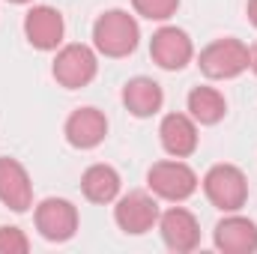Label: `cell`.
I'll return each instance as SVG.
<instances>
[{
	"label": "cell",
	"instance_id": "cell-1",
	"mask_svg": "<svg viewBox=\"0 0 257 254\" xmlns=\"http://www.w3.org/2000/svg\"><path fill=\"white\" fill-rule=\"evenodd\" d=\"M141 42V27L126 9H108L93 21V48L111 60L128 57Z\"/></svg>",
	"mask_w": 257,
	"mask_h": 254
},
{
	"label": "cell",
	"instance_id": "cell-2",
	"mask_svg": "<svg viewBox=\"0 0 257 254\" xmlns=\"http://www.w3.org/2000/svg\"><path fill=\"white\" fill-rule=\"evenodd\" d=\"M203 194L206 200L221 209V212H239L248 200V180L245 174L236 168V165H212L206 174H203Z\"/></svg>",
	"mask_w": 257,
	"mask_h": 254
},
{
	"label": "cell",
	"instance_id": "cell-18",
	"mask_svg": "<svg viewBox=\"0 0 257 254\" xmlns=\"http://www.w3.org/2000/svg\"><path fill=\"white\" fill-rule=\"evenodd\" d=\"M132 6L147 21H168L171 15H177L180 0H132Z\"/></svg>",
	"mask_w": 257,
	"mask_h": 254
},
{
	"label": "cell",
	"instance_id": "cell-20",
	"mask_svg": "<svg viewBox=\"0 0 257 254\" xmlns=\"http://www.w3.org/2000/svg\"><path fill=\"white\" fill-rule=\"evenodd\" d=\"M245 12H248V21L257 27V0H248V6H245Z\"/></svg>",
	"mask_w": 257,
	"mask_h": 254
},
{
	"label": "cell",
	"instance_id": "cell-14",
	"mask_svg": "<svg viewBox=\"0 0 257 254\" xmlns=\"http://www.w3.org/2000/svg\"><path fill=\"white\" fill-rule=\"evenodd\" d=\"M123 105H126V111L132 117L147 120V117H153V114L162 111L165 90H162L159 81H153L147 75H135V78H128L126 87H123Z\"/></svg>",
	"mask_w": 257,
	"mask_h": 254
},
{
	"label": "cell",
	"instance_id": "cell-22",
	"mask_svg": "<svg viewBox=\"0 0 257 254\" xmlns=\"http://www.w3.org/2000/svg\"><path fill=\"white\" fill-rule=\"evenodd\" d=\"M6 3H18L21 6V3H30V0H6Z\"/></svg>",
	"mask_w": 257,
	"mask_h": 254
},
{
	"label": "cell",
	"instance_id": "cell-19",
	"mask_svg": "<svg viewBox=\"0 0 257 254\" xmlns=\"http://www.w3.org/2000/svg\"><path fill=\"white\" fill-rule=\"evenodd\" d=\"M27 251H30L27 233L15 224H3L0 227V254H27Z\"/></svg>",
	"mask_w": 257,
	"mask_h": 254
},
{
	"label": "cell",
	"instance_id": "cell-10",
	"mask_svg": "<svg viewBox=\"0 0 257 254\" xmlns=\"http://www.w3.org/2000/svg\"><path fill=\"white\" fill-rule=\"evenodd\" d=\"M159 233L165 245L177 254H189L200 245V224L186 206H171L159 215Z\"/></svg>",
	"mask_w": 257,
	"mask_h": 254
},
{
	"label": "cell",
	"instance_id": "cell-5",
	"mask_svg": "<svg viewBox=\"0 0 257 254\" xmlns=\"http://www.w3.org/2000/svg\"><path fill=\"white\" fill-rule=\"evenodd\" d=\"M51 75L66 90H81V87H87L99 75V51L84 45V42L63 45L57 51V57H54Z\"/></svg>",
	"mask_w": 257,
	"mask_h": 254
},
{
	"label": "cell",
	"instance_id": "cell-6",
	"mask_svg": "<svg viewBox=\"0 0 257 254\" xmlns=\"http://www.w3.org/2000/svg\"><path fill=\"white\" fill-rule=\"evenodd\" d=\"M159 200L153 191H128L117 197V206H114V221L117 227L128 233V236H144L150 233L156 224H159Z\"/></svg>",
	"mask_w": 257,
	"mask_h": 254
},
{
	"label": "cell",
	"instance_id": "cell-11",
	"mask_svg": "<svg viewBox=\"0 0 257 254\" xmlns=\"http://www.w3.org/2000/svg\"><path fill=\"white\" fill-rule=\"evenodd\" d=\"M0 203L12 212H27L33 206L30 174L12 156H0Z\"/></svg>",
	"mask_w": 257,
	"mask_h": 254
},
{
	"label": "cell",
	"instance_id": "cell-17",
	"mask_svg": "<svg viewBox=\"0 0 257 254\" xmlns=\"http://www.w3.org/2000/svg\"><path fill=\"white\" fill-rule=\"evenodd\" d=\"M186 108L197 126H215L227 114V102L215 87H194L186 99Z\"/></svg>",
	"mask_w": 257,
	"mask_h": 254
},
{
	"label": "cell",
	"instance_id": "cell-7",
	"mask_svg": "<svg viewBox=\"0 0 257 254\" xmlns=\"http://www.w3.org/2000/svg\"><path fill=\"white\" fill-rule=\"evenodd\" d=\"M36 230L48 242H69L78 233V206L66 197H45L33 212Z\"/></svg>",
	"mask_w": 257,
	"mask_h": 254
},
{
	"label": "cell",
	"instance_id": "cell-13",
	"mask_svg": "<svg viewBox=\"0 0 257 254\" xmlns=\"http://www.w3.org/2000/svg\"><path fill=\"white\" fill-rule=\"evenodd\" d=\"M63 135L75 150H96L105 141V135H108V117L99 108H90V105L87 108H75L66 117Z\"/></svg>",
	"mask_w": 257,
	"mask_h": 254
},
{
	"label": "cell",
	"instance_id": "cell-3",
	"mask_svg": "<svg viewBox=\"0 0 257 254\" xmlns=\"http://www.w3.org/2000/svg\"><path fill=\"white\" fill-rule=\"evenodd\" d=\"M248 57H251V48L242 39L224 36V39H212L200 51L197 66L212 81H230V78H239L248 69Z\"/></svg>",
	"mask_w": 257,
	"mask_h": 254
},
{
	"label": "cell",
	"instance_id": "cell-8",
	"mask_svg": "<svg viewBox=\"0 0 257 254\" xmlns=\"http://www.w3.org/2000/svg\"><path fill=\"white\" fill-rule=\"evenodd\" d=\"M150 57L165 72H180V69H186L192 63V57H194L192 36L186 30L174 27V24H165L150 39Z\"/></svg>",
	"mask_w": 257,
	"mask_h": 254
},
{
	"label": "cell",
	"instance_id": "cell-12",
	"mask_svg": "<svg viewBox=\"0 0 257 254\" xmlns=\"http://www.w3.org/2000/svg\"><path fill=\"white\" fill-rule=\"evenodd\" d=\"M215 248L224 254H254L257 251V224L239 212H227L212 230Z\"/></svg>",
	"mask_w": 257,
	"mask_h": 254
},
{
	"label": "cell",
	"instance_id": "cell-9",
	"mask_svg": "<svg viewBox=\"0 0 257 254\" xmlns=\"http://www.w3.org/2000/svg\"><path fill=\"white\" fill-rule=\"evenodd\" d=\"M24 36L36 51H57L66 36L63 15L54 6H33L24 15Z\"/></svg>",
	"mask_w": 257,
	"mask_h": 254
},
{
	"label": "cell",
	"instance_id": "cell-21",
	"mask_svg": "<svg viewBox=\"0 0 257 254\" xmlns=\"http://www.w3.org/2000/svg\"><path fill=\"white\" fill-rule=\"evenodd\" d=\"M248 69H251V72L257 75V42L251 45V57H248Z\"/></svg>",
	"mask_w": 257,
	"mask_h": 254
},
{
	"label": "cell",
	"instance_id": "cell-4",
	"mask_svg": "<svg viewBox=\"0 0 257 254\" xmlns=\"http://www.w3.org/2000/svg\"><path fill=\"white\" fill-rule=\"evenodd\" d=\"M147 186H150V191L159 200L183 203V200H189L197 191L200 180H197V174L183 159H165V162H156L147 171Z\"/></svg>",
	"mask_w": 257,
	"mask_h": 254
},
{
	"label": "cell",
	"instance_id": "cell-15",
	"mask_svg": "<svg viewBox=\"0 0 257 254\" xmlns=\"http://www.w3.org/2000/svg\"><path fill=\"white\" fill-rule=\"evenodd\" d=\"M159 138L171 159H189L197 150V123L189 114H165L159 126Z\"/></svg>",
	"mask_w": 257,
	"mask_h": 254
},
{
	"label": "cell",
	"instance_id": "cell-16",
	"mask_svg": "<svg viewBox=\"0 0 257 254\" xmlns=\"http://www.w3.org/2000/svg\"><path fill=\"white\" fill-rule=\"evenodd\" d=\"M123 189V180L117 174V168L99 162V165H90L84 174H81V191L90 203H114L120 197Z\"/></svg>",
	"mask_w": 257,
	"mask_h": 254
}]
</instances>
